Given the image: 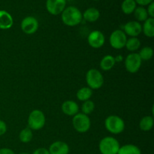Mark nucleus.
<instances>
[{"label": "nucleus", "mask_w": 154, "mask_h": 154, "mask_svg": "<svg viewBox=\"0 0 154 154\" xmlns=\"http://www.w3.org/2000/svg\"><path fill=\"white\" fill-rule=\"evenodd\" d=\"M62 20L63 23L69 26H75L78 25L82 20V14L76 7L69 6L62 12Z\"/></svg>", "instance_id": "f257e3e1"}, {"label": "nucleus", "mask_w": 154, "mask_h": 154, "mask_svg": "<svg viewBox=\"0 0 154 154\" xmlns=\"http://www.w3.org/2000/svg\"><path fill=\"white\" fill-rule=\"evenodd\" d=\"M120 147L119 141L111 136L102 138L99 145V151L102 154H117Z\"/></svg>", "instance_id": "f03ea898"}, {"label": "nucleus", "mask_w": 154, "mask_h": 154, "mask_svg": "<svg viewBox=\"0 0 154 154\" xmlns=\"http://www.w3.org/2000/svg\"><path fill=\"white\" fill-rule=\"evenodd\" d=\"M105 126L107 130L111 133L117 135L123 132L125 129V123L121 117L116 115L109 116L105 121Z\"/></svg>", "instance_id": "7ed1b4c3"}, {"label": "nucleus", "mask_w": 154, "mask_h": 154, "mask_svg": "<svg viewBox=\"0 0 154 154\" xmlns=\"http://www.w3.org/2000/svg\"><path fill=\"white\" fill-rule=\"evenodd\" d=\"M86 81L91 90H98L104 84V78L99 70L95 69H90L86 75Z\"/></svg>", "instance_id": "20e7f679"}, {"label": "nucleus", "mask_w": 154, "mask_h": 154, "mask_svg": "<svg viewBox=\"0 0 154 154\" xmlns=\"http://www.w3.org/2000/svg\"><path fill=\"white\" fill-rule=\"evenodd\" d=\"M46 119L44 113L40 110H34L29 115V128L32 130H39L45 126Z\"/></svg>", "instance_id": "39448f33"}, {"label": "nucleus", "mask_w": 154, "mask_h": 154, "mask_svg": "<svg viewBox=\"0 0 154 154\" xmlns=\"http://www.w3.org/2000/svg\"><path fill=\"white\" fill-rule=\"evenodd\" d=\"M72 124L77 132L80 133H85L90 129L91 122L88 116L83 113H78L72 119Z\"/></svg>", "instance_id": "423d86ee"}, {"label": "nucleus", "mask_w": 154, "mask_h": 154, "mask_svg": "<svg viewBox=\"0 0 154 154\" xmlns=\"http://www.w3.org/2000/svg\"><path fill=\"white\" fill-rule=\"evenodd\" d=\"M127 38L123 30L117 29L113 32L110 35L109 42L113 48L117 50H120L123 48L126 45Z\"/></svg>", "instance_id": "0eeeda50"}, {"label": "nucleus", "mask_w": 154, "mask_h": 154, "mask_svg": "<svg viewBox=\"0 0 154 154\" xmlns=\"http://www.w3.org/2000/svg\"><path fill=\"white\" fill-rule=\"evenodd\" d=\"M142 60L140 58L138 54L132 53L129 54L125 60V66L129 73H136L138 72L141 66Z\"/></svg>", "instance_id": "6e6552de"}, {"label": "nucleus", "mask_w": 154, "mask_h": 154, "mask_svg": "<svg viewBox=\"0 0 154 154\" xmlns=\"http://www.w3.org/2000/svg\"><path fill=\"white\" fill-rule=\"evenodd\" d=\"M66 0H47L46 8L51 14L58 15L66 8Z\"/></svg>", "instance_id": "1a4fd4ad"}, {"label": "nucleus", "mask_w": 154, "mask_h": 154, "mask_svg": "<svg viewBox=\"0 0 154 154\" xmlns=\"http://www.w3.org/2000/svg\"><path fill=\"white\" fill-rule=\"evenodd\" d=\"M21 29L26 34H33L38 29V22L34 17H26L21 22Z\"/></svg>", "instance_id": "9d476101"}, {"label": "nucleus", "mask_w": 154, "mask_h": 154, "mask_svg": "<svg viewBox=\"0 0 154 154\" xmlns=\"http://www.w3.org/2000/svg\"><path fill=\"white\" fill-rule=\"evenodd\" d=\"M87 41L90 47L98 49V48H102L105 44V35L102 32L95 30L89 34Z\"/></svg>", "instance_id": "9b49d317"}, {"label": "nucleus", "mask_w": 154, "mask_h": 154, "mask_svg": "<svg viewBox=\"0 0 154 154\" xmlns=\"http://www.w3.org/2000/svg\"><path fill=\"white\" fill-rule=\"evenodd\" d=\"M123 32L131 37H137L142 32V26L138 21H130L125 24Z\"/></svg>", "instance_id": "f8f14e48"}, {"label": "nucleus", "mask_w": 154, "mask_h": 154, "mask_svg": "<svg viewBox=\"0 0 154 154\" xmlns=\"http://www.w3.org/2000/svg\"><path fill=\"white\" fill-rule=\"evenodd\" d=\"M48 151L50 154H69V147L66 142L57 141L51 144Z\"/></svg>", "instance_id": "ddd939ff"}, {"label": "nucleus", "mask_w": 154, "mask_h": 154, "mask_svg": "<svg viewBox=\"0 0 154 154\" xmlns=\"http://www.w3.org/2000/svg\"><path fill=\"white\" fill-rule=\"evenodd\" d=\"M61 108L63 112L68 116L76 115L79 111L78 105L75 101L72 100H67L63 102Z\"/></svg>", "instance_id": "4468645a"}, {"label": "nucleus", "mask_w": 154, "mask_h": 154, "mask_svg": "<svg viewBox=\"0 0 154 154\" xmlns=\"http://www.w3.org/2000/svg\"><path fill=\"white\" fill-rule=\"evenodd\" d=\"M13 18L6 11H0V29H8L13 25Z\"/></svg>", "instance_id": "2eb2a0df"}, {"label": "nucleus", "mask_w": 154, "mask_h": 154, "mask_svg": "<svg viewBox=\"0 0 154 154\" xmlns=\"http://www.w3.org/2000/svg\"><path fill=\"white\" fill-rule=\"evenodd\" d=\"M82 16L84 19L88 22H96L100 17V12L96 8H90L84 11Z\"/></svg>", "instance_id": "dca6fc26"}, {"label": "nucleus", "mask_w": 154, "mask_h": 154, "mask_svg": "<svg viewBox=\"0 0 154 154\" xmlns=\"http://www.w3.org/2000/svg\"><path fill=\"white\" fill-rule=\"evenodd\" d=\"M115 63V59L113 56H105L100 62V67L103 71H109L114 67Z\"/></svg>", "instance_id": "f3484780"}, {"label": "nucleus", "mask_w": 154, "mask_h": 154, "mask_svg": "<svg viewBox=\"0 0 154 154\" xmlns=\"http://www.w3.org/2000/svg\"><path fill=\"white\" fill-rule=\"evenodd\" d=\"M144 35L148 38H153L154 36V18L148 17L143 25L142 28Z\"/></svg>", "instance_id": "a211bd4d"}, {"label": "nucleus", "mask_w": 154, "mask_h": 154, "mask_svg": "<svg viewBox=\"0 0 154 154\" xmlns=\"http://www.w3.org/2000/svg\"><path fill=\"white\" fill-rule=\"evenodd\" d=\"M117 154H141V151L134 144H126L120 147Z\"/></svg>", "instance_id": "6ab92c4d"}, {"label": "nucleus", "mask_w": 154, "mask_h": 154, "mask_svg": "<svg viewBox=\"0 0 154 154\" xmlns=\"http://www.w3.org/2000/svg\"><path fill=\"white\" fill-rule=\"evenodd\" d=\"M153 126V117L150 116H146L141 120L139 123L140 129L144 132H148Z\"/></svg>", "instance_id": "aec40b11"}, {"label": "nucleus", "mask_w": 154, "mask_h": 154, "mask_svg": "<svg viewBox=\"0 0 154 154\" xmlns=\"http://www.w3.org/2000/svg\"><path fill=\"white\" fill-rule=\"evenodd\" d=\"M93 95V90L90 87H82L77 92V98L78 100L85 102L89 100Z\"/></svg>", "instance_id": "412c9836"}, {"label": "nucleus", "mask_w": 154, "mask_h": 154, "mask_svg": "<svg viewBox=\"0 0 154 154\" xmlns=\"http://www.w3.org/2000/svg\"><path fill=\"white\" fill-rule=\"evenodd\" d=\"M121 8L123 13L130 14L136 8V2L135 0H124L121 5Z\"/></svg>", "instance_id": "4be33fe9"}, {"label": "nucleus", "mask_w": 154, "mask_h": 154, "mask_svg": "<svg viewBox=\"0 0 154 154\" xmlns=\"http://www.w3.org/2000/svg\"><path fill=\"white\" fill-rule=\"evenodd\" d=\"M140 46H141V42L137 37H131L129 39H127L125 45L126 49L132 52L137 51Z\"/></svg>", "instance_id": "5701e85b"}, {"label": "nucleus", "mask_w": 154, "mask_h": 154, "mask_svg": "<svg viewBox=\"0 0 154 154\" xmlns=\"http://www.w3.org/2000/svg\"><path fill=\"white\" fill-rule=\"evenodd\" d=\"M33 138V133L31 129L29 127L25 128L20 131L19 135L20 141L23 143H29Z\"/></svg>", "instance_id": "b1692460"}, {"label": "nucleus", "mask_w": 154, "mask_h": 154, "mask_svg": "<svg viewBox=\"0 0 154 154\" xmlns=\"http://www.w3.org/2000/svg\"><path fill=\"white\" fill-rule=\"evenodd\" d=\"M133 13L135 15V17L138 21H145L148 18L147 9L143 7H136Z\"/></svg>", "instance_id": "393cba45"}, {"label": "nucleus", "mask_w": 154, "mask_h": 154, "mask_svg": "<svg viewBox=\"0 0 154 154\" xmlns=\"http://www.w3.org/2000/svg\"><path fill=\"white\" fill-rule=\"evenodd\" d=\"M140 58L141 60H144V61H147V60H150L153 56V48L150 47H144L140 51L139 54Z\"/></svg>", "instance_id": "a878e982"}, {"label": "nucleus", "mask_w": 154, "mask_h": 154, "mask_svg": "<svg viewBox=\"0 0 154 154\" xmlns=\"http://www.w3.org/2000/svg\"><path fill=\"white\" fill-rule=\"evenodd\" d=\"M81 109H82L83 114L88 116L89 114H92L93 111H94L95 109L94 102H93V101L90 100V99L87 101H85V102H84V103H83Z\"/></svg>", "instance_id": "bb28decb"}, {"label": "nucleus", "mask_w": 154, "mask_h": 154, "mask_svg": "<svg viewBox=\"0 0 154 154\" xmlns=\"http://www.w3.org/2000/svg\"><path fill=\"white\" fill-rule=\"evenodd\" d=\"M147 14H148V16H150L151 18L154 17V2L150 3V5H148V8L147 10Z\"/></svg>", "instance_id": "cd10ccee"}, {"label": "nucleus", "mask_w": 154, "mask_h": 154, "mask_svg": "<svg viewBox=\"0 0 154 154\" xmlns=\"http://www.w3.org/2000/svg\"><path fill=\"white\" fill-rule=\"evenodd\" d=\"M7 131V126L6 123L2 120H0V135H4Z\"/></svg>", "instance_id": "c85d7f7f"}, {"label": "nucleus", "mask_w": 154, "mask_h": 154, "mask_svg": "<svg viewBox=\"0 0 154 154\" xmlns=\"http://www.w3.org/2000/svg\"><path fill=\"white\" fill-rule=\"evenodd\" d=\"M135 2H136V4L144 6V5H150V3L153 2V0H135Z\"/></svg>", "instance_id": "c756f323"}, {"label": "nucleus", "mask_w": 154, "mask_h": 154, "mask_svg": "<svg viewBox=\"0 0 154 154\" xmlns=\"http://www.w3.org/2000/svg\"><path fill=\"white\" fill-rule=\"evenodd\" d=\"M32 154H50V153H49V151H48V150H47L46 148H43V147H42V148H38L37 149V150H35Z\"/></svg>", "instance_id": "7c9ffc66"}, {"label": "nucleus", "mask_w": 154, "mask_h": 154, "mask_svg": "<svg viewBox=\"0 0 154 154\" xmlns=\"http://www.w3.org/2000/svg\"><path fill=\"white\" fill-rule=\"evenodd\" d=\"M0 154H15L14 152L9 148H1Z\"/></svg>", "instance_id": "2f4dec72"}, {"label": "nucleus", "mask_w": 154, "mask_h": 154, "mask_svg": "<svg viewBox=\"0 0 154 154\" xmlns=\"http://www.w3.org/2000/svg\"><path fill=\"white\" fill-rule=\"evenodd\" d=\"M20 154H28V153H20Z\"/></svg>", "instance_id": "473e14b6"}, {"label": "nucleus", "mask_w": 154, "mask_h": 154, "mask_svg": "<svg viewBox=\"0 0 154 154\" xmlns=\"http://www.w3.org/2000/svg\"><path fill=\"white\" fill-rule=\"evenodd\" d=\"M66 1H72V0H66Z\"/></svg>", "instance_id": "72a5a7b5"}, {"label": "nucleus", "mask_w": 154, "mask_h": 154, "mask_svg": "<svg viewBox=\"0 0 154 154\" xmlns=\"http://www.w3.org/2000/svg\"><path fill=\"white\" fill-rule=\"evenodd\" d=\"M93 1H99V0H93Z\"/></svg>", "instance_id": "f704fd0d"}]
</instances>
